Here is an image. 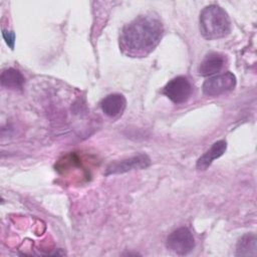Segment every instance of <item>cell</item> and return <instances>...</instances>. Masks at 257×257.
Wrapping results in <instances>:
<instances>
[{
  "label": "cell",
  "instance_id": "6da1fadb",
  "mask_svg": "<svg viewBox=\"0 0 257 257\" xmlns=\"http://www.w3.org/2000/svg\"><path fill=\"white\" fill-rule=\"evenodd\" d=\"M163 24L154 15H140L121 29L119 47L131 57H144L159 44L163 35Z\"/></svg>",
  "mask_w": 257,
  "mask_h": 257
},
{
  "label": "cell",
  "instance_id": "7a4b0ae2",
  "mask_svg": "<svg viewBox=\"0 0 257 257\" xmlns=\"http://www.w3.org/2000/svg\"><path fill=\"white\" fill-rule=\"evenodd\" d=\"M200 31L208 40L227 36L231 30V21L227 12L219 5L212 4L200 13Z\"/></svg>",
  "mask_w": 257,
  "mask_h": 257
},
{
  "label": "cell",
  "instance_id": "3957f363",
  "mask_svg": "<svg viewBox=\"0 0 257 257\" xmlns=\"http://www.w3.org/2000/svg\"><path fill=\"white\" fill-rule=\"evenodd\" d=\"M236 85V76L230 72L213 75L203 83V92L209 96H218L234 89Z\"/></svg>",
  "mask_w": 257,
  "mask_h": 257
},
{
  "label": "cell",
  "instance_id": "277c9868",
  "mask_svg": "<svg viewBox=\"0 0 257 257\" xmlns=\"http://www.w3.org/2000/svg\"><path fill=\"white\" fill-rule=\"evenodd\" d=\"M167 248L179 255H185L191 252L195 247V239L191 231L186 227L178 228L173 231L166 242Z\"/></svg>",
  "mask_w": 257,
  "mask_h": 257
},
{
  "label": "cell",
  "instance_id": "5b68a950",
  "mask_svg": "<svg viewBox=\"0 0 257 257\" xmlns=\"http://www.w3.org/2000/svg\"><path fill=\"white\" fill-rule=\"evenodd\" d=\"M192 91V84L185 76L174 77L163 89V93L177 104L187 101L190 98Z\"/></svg>",
  "mask_w": 257,
  "mask_h": 257
},
{
  "label": "cell",
  "instance_id": "8992f818",
  "mask_svg": "<svg viewBox=\"0 0 257 257\" xmlns=\"http://www.w3.org/2000/svg\"><path fill=\"white\" fill-rule=\"evenodd\" d=\"M151 165V160L147 155L141 154L125 160L112 162L106 168L105 175H115L122 174L132 170H141L149 167Z\"/></svg>",
  "mask_w": 257,
  "mask_h": 257
},
{
  "label": "cell",
  "instance_id": "52a82bcc",
  "mask_svg": "<svg viewBox=\"0 0 257 257\" xmlns=\"http://www.w3.org/2000/svg\"><path fill=\"white\" fill-rule=\"evenodd\" d=\"M225 56L221 53L211 52L200 63L198 71L200 75L210 76L220 72L225 66Z\"/></svg>",
  "mask_w": 257,
  "mask_h": 257
},
{
  "label": "cell",
  "instance_id": "ba28073f",
  "mask_svg": "<svg viewBox=\"0 0 257 257\" xmlns=\"http://www.w3.org/2000/svg\"><path fill=\"white\" fill-rule=\"evenodd\" d=\"M125 105L126 100L124 96L119 93L108 94L100 102V107L102 111L110 117H115L121 114L125 108Z\"/></svg>",
  "mask_w": 257,
  "mask_h": 257
},
{
  "label": "cell",
  "instance_id": "9c48e42d",
  "mask_svg": "<svg viewBox=\"0 0 257 257\" xmlns=\"http://www.w3.org/2000/svg\"><path fill=\"white\" fill-rule=\"evenodd\" d=\"M226 149H227V143L225 141L221 140L214 143L212 147L198 159L197 165H196L197 169L204 171L207 168H209L214 160L220 158L225 153Z\"/></svg>",
  "mask_w": 257,
  "mask_h": 257
},
{
  "label": "cell",
  "instance_id": "30bf717a",
  "mask_svg": "<svg viewBox=\"0 0 257 257\" xmlns=\"http://www.w3.org/2000/svg\"><path fill=\"white\" fill-rule=\"evenodd\" d=\"M25 78L22 73L15 68H7L1 73V84L4 87L11 89H21Z\"/></svg>",
  "mask_w": 257,
  "mask_h": 257
},
{
  "label": "cell",
  "instance_id": "8fae6325",
  "mask_svg": "<svg viewBox=\"0 0 257 257\" xmlns=\"http://www.w3.org/2000/svg\"><path fill=\"white\" fill-rule=\"evenodd\" d=\"M256 236L254 234L244 235L237 244V256H256Z\"/></svg>",
  "mask_w": 257,
  "mask_h": 257
},
{
  "label": "cell",
  "instance_id": "7c38bea8",
  "mask_svg": "<svg viewBox=\"0 0 257 257\" xmlns=\"http://www.w3.org/2000/svg\"><path fill=\"white\" fill-rule=\"evenodd\" d=\"M2 36L5 39L6 43L10 46V48L14 47V42H15V34L12 31H7V30H2Z\"/></svg>",
  "mask_w": 257,
  "mask_h": 257
}]
</instances>
